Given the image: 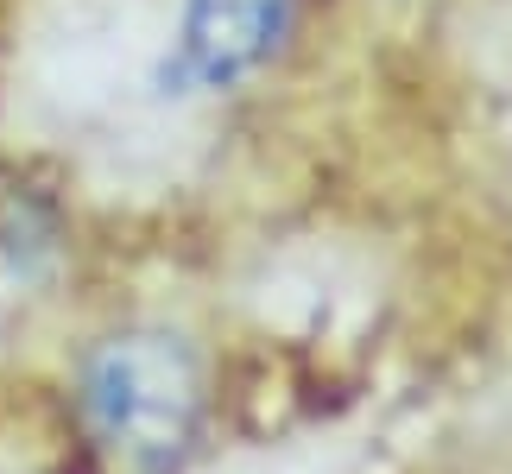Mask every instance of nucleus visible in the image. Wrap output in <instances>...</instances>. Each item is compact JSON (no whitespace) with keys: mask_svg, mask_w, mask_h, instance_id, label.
Returning a JSON list of instances; mask_svg holds the SVG:
<instances>
[{"mask_svg":"<svg viewBox=\"0 0 512 474\" xmlns=\"http://www.w3.org/2000/svg\"><path fill=\"white\" fill-rule=\"evenodd\" d=\"M76 405L108 474H177L203 424V373L184 335L121 329L83 361Z\"/></svg>","mask_w":512,"mask_h":474,"instance_id":"nucleus-1","label":"nucleus"},{"mask_svg":"<svg viewBox=\"0 0 512 474\" xmlns=\"http://www.w3.org/2000/svg\"><path fill=\"white\" fill-rule=\"evenodd\" d=\"M291 32V0H184L177 70L203 89H228L253 76Z\"/></svg>","mask_w":512,"mask_h":474,"instance_id":"nucleus-2","label":"nucleus"}]
</instances>
